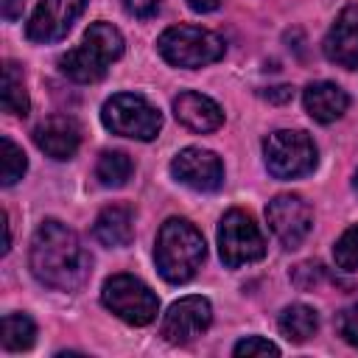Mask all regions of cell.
I'll return each mask as SVG.
<instances>
[{
    "mask_svg": "<svg viewBox=\"0 0 358 358\" xmlns=\"http://www.w3.org/2000/svg\"><path fill=\"white\" fill-rule=\"evenodd\" d=\"M101 120L112 134L143 140V143L154 140L162 129L159 109L134 92H117V95L106 98V103L101 106Z\"/></svg>",
    "mask_w": 358,
    "mask_h": 358,
    "instance_id": "cell-5",
    "label": "cell"
},
{
    "mask_svg": "<svg viewBox=\"0 0 358 358\" xmlns=\"http://www.w3.org/2000/svg\"><path fill=\"white\" fill-rule=\"evenodd\" d=\"M173 115L176 120L190 129V131H199V134H207V131H215L221 123H224V112L221 106L201 95V92H179L173 98Z\"/></svg>",
    "mask_w": 358,
    "mask_h": 358,
    "instance_id": "cell-15",
    "label": "cell"
},
{
    "mask_svg": "<svg viewBox=\"0 0 358 358\" xmlns=\"http://www.w3.org/2000/svg\"><path fill=\"white\" fill-rule=\"evenodd\" d=\"M218 255L227 268L255 263L266 255V238L246 210H229L218 224Z\"/></svg>",
    "mask_w": 358,
    "mask_h": 358,
    "instance_id": "cell-8",
    "label": "cell"
},
{
    "mask_svg": "<svg viewBox=\"0 0 358 358\" xmlns=\"http://www.w3.org/2000/svg\"><path fill=\"white\" fill-rule=\"evenodd\" d=\"M266 221L285 249H296L313 229V210L302 196L280 193L266 204Z\"/></svg>",
    "mask_w": 358,
    "mask_h": 358,
    "instance_id": "cell-9",
    "label": "cell"
},
{
    "mask_svg": "<svg viewBox=\"0 0 358 358\" xmlns=\"http://www.w3.org/2000/svg\"><path fill=\"white\" fill-rule=\"evenodd\" d=\"M131 159L123 151H101L98 162H95V179L103 187H123L131 179Z\"/></svg>",
    "mask_w": 358,
    "mask_h": 358,
    "instance_id": "cell-20",
    "label": "cell"
},
{
    "mask_svg": "<svg viewBox=\"0 0 358 358\" xmlns=\"http://www.w3.org/2000/svg\"><path fill=\"white\" fill-rule=\"evenodd\" d=\"M232 352L238 355V358H252V355H280V347L277 344H271L268 338H263V336H246V338H241L235 347H232Z\"/></svg>",
    "mask_w": 358,
    "mask_h": 358,
    "instance_id": "cell-24",
    "label": "cell"
},
{
    "mask_svg": "<svg viewBox=\"0 0 358 358\" xmlns=\"http://www.w3.org/2000/svg\"><path fill=\"white\" fill-rule=\"evenodd\" d=\"M34 143L50 159H70L81 145V126L70 115H50L34 129Z\"/></svg>",
    "mask_w": 358,
    "mask_h": 358,
    "instance_id": "cell-13",
    "label": "cell"
},
{
    "mask_svg": "<svg viewBox=\"0 0 358 358\" xmlns=\"http://www.w3.org/2000/svg\"><path fill=\"white\" fill-rule=\"evenodd\" d=\"M302 103H305V112L316 123H333L347 112L350 95L333 81H313V84L305 87Z\"/></svg>",
    "mask_w": 358,
    "mask_h": 358,
    "instance_id": "cell-16",
    "label": "cell"
},
{
    "mask_svg": "<svg viewBox=\"0 0 358 358\" xmlns=\"http://www.w3.org/2000/svg\"><path fill=\"white\" fill-rule=\"evenodd\" d=\"M187 6L199 14H207V11H215L221 6V0H187Z\"/></svg>",
    "mask_w": 358,
    "mask_h": 358,
    "instance_id": "cell-30",
    "label": "cell"
},
{
    "mask_svg": "<svg viewBox=\"0 0 358 358\" xmlns=\"http://www.w3.org/2000/svg\"><path fill=\"white\" fill-rule=\"evenodd\" d=\"M322 277H324L322 263H302V266L294 268V282H296L299 288H313Z\"/></svg>",
    "mask_w": 358,
    "mask_h": 358,
    "instance_id": "cell-26",
    "label": "cell"
},
{
    "mask_svg": "<svg viewBox=\"0 0 358 358\" xmlns=\"http://www.w3.org/2000/svg\"><path fill=\"white\" fill-rule=\"evenodd\" d=\"M338 336L350 344V347H358V302L355 305H350V308H344L341 313H338Z\"/></svg>",
    "mask_w": 358,
    "mask_h": 358,
    "instance_id": "cell-25",
    "label": "cell"
},
{
    "mask_svg": "<svg viewBox=\"0 0 358 358\" xmlns=\"http://www.w3.org/2000/svg\"><path fill=\"white\" fill-rule=\"evenodd\" d=\"M120 3H123L126 14H131L137 20H145L159 8V0H120Z\"/></svg>",
    "mask_w": 358,
    "mask_h": 358,
    "instance_id": "cell-27",
    "label": "cell"
},
{
    "mask_svg": "<svg viewBox=\"0 0 358 358\" xmlns=\"http://www.w3.org/2000/svg\"><path fill=\"white\" fill-rule=\"evenodd\" d=\"M123 56V34L112 22H92L81 39L78 48L67 50L59 59V67L67 78L78 84H92L101 81L109 70L112 62Z\"/></svg>",
    "mask_w": 358,
    "mask_h": 358,
    "instance_id": "cell-3",
    "label": "cell"
},
{
    "mask_svg": "<svg viewBox=\"0 0 358 358\" xmlns=\"http://www.w3.org/2000/svg\"><path fill=\"white\" fill-rule=\"evenodd\" d=\"M3 109L8 115H17V117H25L31 109L25 76H22V67L17 62H6V67H3Z\"/></svg>",
    "mask_w": 358,
    "mask_h": 358,
    "instance_id": "cell-19",
    "label": "cell"
},
{
    "mask_svg": "<svg viewBox=\"0 0 358 358\" xmlns=\"http://www.w3.org/2000/svg\"><path fill=\"white\" fill-rule=\"evenodd\" d=\"M207 255L201 232L187 221V218H168L159 232H157V246H154V260L157 271L165 282H187L196 277Z\"/></svg>",
    "mask_w": 358,
    "mask_h": 358,
    "instance_id": "cell-2",
    "label": "cell"
},
{
    "mask_svg": "<svg viewBox=\"0 0 358 358\" xmlns=\"http://www.w3.org/2000/svg\"><path fill=\"white\" fill-rule=\"evenodd\" d=\"M263 98H268L271 103H285V101L294 98V90L291 87H271V90L263 92Z\"/></svg>",
    "mask_w": 358,
    "mask_h": 358,
    "instance_id": "cell-29",
    "label": "cell"
},
{
    "mask_svg": "<svg viewBox=\"0 0 358 358\" xmlns=\"http://www.w3.org/2000/svg\"><path fill=\"white\" fill-rule=\"evenodd\" d=\"M263 159L274 179H299L316 168L319 154L305 131L280 129L263 140Z\"/></svg>",
    "mask_w": 358,
    "mask_h": 358,
    "instance_id": "cell-6",
    "label": "cell"
},
{
    "mask_svg": "<svg viewBox=\"0 0 358 358\" xmlns=\"http://www.w3.org/2000/svg\"><path fill=\"white\" fill-rule=\"evenodd\" d=\"M92 232L109 249L129 246L131 238H134V213H131V207H126V204H109V207H103L98 213V218H95Z\"/></svg>",
    "mask_w": 358,
    "mask_h": 358,
    "instance_id": "cell-17",
    "label": "cell"
},
{
    "mask_svg": "<svg viewBox=\"0 0 358 358\" xmlns=\"http://www.w3.org/2000/svg\"><path fill=\"white\" fill-rule=\"evenodd\" d=\"M36 338V324L28 313H6L3 316V347L11 352L28 350Z\"/></svg>",
    "mask_w": 358,
    "mask_h": 358,
    "instance_id": "cell-21",
    "label": "cell"
},
{
    "mask_svg": "<svg viewBox=\"0 0 358 358\" xmlns=\"http://www.w3.org/2000/svg\"><path fill=\"white\" fill-rule=\"evenodd\" d=\"M101 302L106 310H112L117 319L134 327H145L159 313L157 294L131 274H112L101 288Z\"/></svg>",
    "mask_w": 358,
    "mask_h": 358,
    "instance_id": "cell-7",
    "label": "cell"
},
{
    "mask_svg": "<svg viewBox=\"0 0 358 358\" xmlns=\"http://www.w3.org/2000/svg\"><path fill=\"white\" fill-rule=\"evenodd\" d=\"M352 187H355V190H358V173H355V182H352Z\"/></svg>",
    "mask_w": 358,
    "mask_h": 358,
    "instance_id": "cell-31",
    "label": "cell"
},
{
    "mask_svg": "<svg viewBox=\"0 0 358 358\" xmlns=\"http://www.w3.org/2000/svg\"><path fill=\"white\" fill-rule=\"evenodd\" d=\"M280 333L294 341V344H302L308 341L316 330H319V313L310 308V305H302V302H294L288 305L282 313H280Z\"/></svg>",
    "mask_w": 358,
    "mask_h": 358,
    "instance_id": "cell-18",
    "label": "cell"
},
{
    "mask_svg": "<svg viewBox=\"0 0 358 358\" xmlns=\"http://www.w3.org/2000/svg\"><path fill=\"white\" fill-rule=\"evenodd\" d=\"M28 263L34 277L53 291H78L92 271V260L81 238L56 218L42 221L34 232Z\"/></svg>",
    "mask_w": 358,
    "mask_h": 358,
    "instance_id": "cell-1",
    "label": "cell"
},
{
    "mask_svg": "<svg viewBox=\"0 0 358 358\" xmlns=\"http://www.w3.org/2000/svg\"><path fill=\"white\" fill-rule=\"evenodd\" d=\"M322 50L327 56V62L344 67V70H355L358 67V6H347L336 22L330 25Z\"/></svg>",
    "mask_w": 358,
    "mask_h": 358,
    "instance_id": "cell-14",
    "label": "cell"
},
{
    "mask_svg": "<svg viewBox=\"0 0 358 358\" xmlns=\"http://www.w3.org/2000/svg\"><path fill=\"white\" fill-rule=\"evenodd\" d=\"M171 173H173L176 182H182V185H187V187H193L199 193H213V190H218L224 185L221 159L213 151L196 148V145H190V148H185V151H179L173 157Z\"/></svg>",
    "mask_w": 358,
    "mask_h": 358,
    "instance_id": "cell-12",
    "label": "cell"
},
{
    "mask_svg": "<svg viewBox=\"0 0 358 358\" xmlns=\"http://www.w3.org/2000/svg\"><path fill=\"white\" fill-rule=\"evenodd\" d=\"M22 8H25V0H0V14L8 22L20 20L22 17Z\"/></svg>",
    "mask_w": 358,
    "mask_h": 358,
    "instance_id": "cell-28",
    "label": "cell"
},
{
    "mask_svg": "<svg viewBox=\"0 0 358 358\" xmlns=\"http://www.w3.org/2000/svg\"><path fill=\"white\" fill-rule=\"evenodd\" d=\"M333 260L341 271H358V224L350 227L333 246Z\"/></svg>",
    "mask_w": 358,
    "mask_h": 358,
    "instance_id": "cell-23",
    "label": "cell"
},
{
    "mask_svg": "<svg viewBox=\"0 0 358 358\" xmlns=\"http://www.w3.org/2000/svg\"><path fill=\"white\" fill-rule=\"evenodd\" d=\"M25 168H28V159H25L22 148L11 137H3V171H0L3 187L17 185L22 179V173H25Z\"/></svg>",
    "mask_w": 358,
    "mask_h": 358,
    "instance_id": "cell-22",
    "label": "cell"
},
{
    "mask_svg": "<svg viewBox=\"0 0 358 358\" xmlns=\"http://www.w3.org/2000/svg\"><path fill=\"white\" fill-rule=\"evenodd\" d=\"M84 8L87 0H42L25 25V36L36 45L59 42L70 34L73 22L81 17Z\"/></svg>",
    "mask_w": 358,
    "mask_h": 358,
    "instance_id": "cell-10",
    "label": "cell"
},
{
    "mask_svg": "<svg viewBox=\"0 0 358 358\" xmlns=\"http://www.w3.org/2000/svg\"><path fill=\"white\" fill-rule=\"evenodd\" d=\"M213 322V308L204 296H185L168 308L162 316L159 336L168 344H187L196 336H201Z\"/></svg>",
    "mask_w": 358,
    "mask_h": 358,
    "instance_id": "cell-11",
    "label": "cell"
},
{
    "mask_svg": "<svg viewBox=\"0 0 358 358\" xmlns=\"http://www.w3.org/2000/svg\"><path fill=\"white\" fill-rule=\"evenodd\" d=\"M157 50L173 67L199 70L224 56V39L199 25H173L159 34Z\"/></svg>",
    "mask_w": 358,
    "mask_h": 358,
    "instance_id": "cell-4",
    "label": "cell"
}]
</instances>
